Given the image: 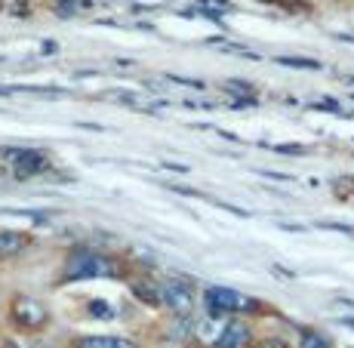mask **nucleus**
Returning <instances> with one entry per match:
<instances>
[{"mask_svg":"<svg viewBox=\"0 0 354 348\" xmlns=\"http://www.w3.org/2000/svg\"><path fill=\"white\" fill-rule=\"evenodd\" d=\"M25 244L28 241H25V235H19V231H0V256H16Z\"/></svg>","mask_w":354,"mask_h":348,"instance_id":"nucleus-7","label":"nucleus"},{"mask_svg":"<svg viewBox=\"0 0 354 348\" xmlns=\"http://www.w3.org/2000/svg\"><path fill=\"white\" fill-rule=\"evenodd\" d=\"M44 50H46V56H53V53H56V44H53V40H46Z\"/></svg>","mask_w":354,"mask_h":348,"instance_id":"nucleus-16","label":"nucleus"},{"mask_svg":"<svg viewBox=\"0 0 354 348\" xmlns=\"http://www.w3.org/2000/svg\"><path fill=\"white\" fill-rule=\"evenodd\" d=\"M114 275V265L111 259H105L96 250H74L65 262V277L68 281H84V277H111Z\"/></svg>","mask_w":354,"mask_h":348,"instance_id":"nucleus-2","label":"nucleus"},{"mask_svg":"<svg viewBox=\"0 0 354 348\" xmlns=\"http://www.w3.org/2000/svg\"><path fill=\"white\" fill-rule=\"evenodd\" d=\"M299 339H302V348H333L321 333L308 330V327H299Z\"/></svg>","mask_w":354,"mask_h":348,"instance_id":"nucleus-10","label":"nucleus"},{"mask_svg":"<svg viewBox=\"0 0 354 348\" xmlns=\"http://www.w3.org/2000/svg\"><path fill=\"white\" fill-rule=\"evenodd\" d=\"M74 345L77 348H99V336H80Z\"/></svg>","mask_w":354,"mask_h":348,"instance_id":"nucleus-14","label":"nucleus"},{"mask_svg":"<svg viewBox=\"0 0 354 348\" xmlns=\"http://www.w3.org/2000/svg\"><path fill=\"white\" fill-rule=\"evenodd\" d=\"M90 315H96V318H111V309H108L105 302H90Z\"/></svg>","mask_w":354,"mask_h":348,"instance_id":"nucleus-13","label":"nucleus"},{"mask_svg":"<svg viewBox=\"0 0 354 348\" xmlns=\"http://www.w3.org/2000/svg\"><path fill=\"white\" fill-rule=\"evenodd\" d=\"M250 342H253L250 324H243V320H231V324L222 327V333L216 336L213 348H250Z\"/></svg>","mask_w":354,"mask_h":348,"instance_id":"nucleus-6","label":"nucleus"},{"mask_svg":"<svg viewBox=\"0 0 354 348\" xmlns=\"http://www.w3.org/2000/svg\"><path fill=\"white\" fill-rule=\"evenodd\" d=\"M194 330H197V324H194V318H188V315H176V324H173V330H169V336L173 339H192L194 336Z\"/></svg>","mask_w":354,"mask_h":348,"instance_id":"nucleus-8","label":"nucleus"},{"mask_svg":"<svg viewBox=\"0 0 354 348\" xmlns=\"http://www.w3.org/2000/svg\"><path fill=\"white\" fill-rule=\"evenodd\" d=\"M281 65H292V68H321L317 62H311V59H290V56H283V59H277Z\"/></svg>","mask_w":354,"mask_h":348,"instance_id":"nucleus-12","label":"nucleus"},{"mask_svg":"<svg viewBox=\"0 0 354 348\" xmlns=\"http://www.w3.org/2000/svg\"><path fill=\"white\" fill-rule=\"evenodd\" d=\"M10 320L22 330H44L46 320H50V311H46L44 302L31 296H16L10 305Z\"/></svg>","mask_w":354,"mask_h":348,"instance_id":"nucleus-4","label":"nucleus"},{"mask_svg":"<svg viewBox=\"0 0 354 348\" xmlns=\"http://www.w3.org/2000/svg\"><path fill=\"white\" fill-rule=\"evenodd\" d=\"M225 90H231V93H247V95H253V86H250V84H225Z\"/></svg>","mask_w":354,"mask_h":348,"instance_id":"nucleus-15","label":"nucleus"},{"mask_svg":"<svg viewBox=\"0 0 354 348\" xmlns=\"http://www.w3.org/2000/svg\"><path fill=\"white\" fill-rule=\"evenodd\" d=\"M339 324H345V327H351V330H354V318H342Z\"/></svg>","mask_w":354,"mask_h":348,"instance_id":"nucleus-17","label":"nucleus"},{"mask_svg":"<svg viewBox=\"0 0 354 348\" xmlns=\"http://www.w3.org/2000/svg\"><path fill=\"white\" fill-rule=\"evenodd\" d=\"M6 154L12 158V176L22 182L50 170V158L44 152H37V148H22V152H6Z\"/></svg>","mask_w":354,"mask_h":348,"instance_id":"nucleus-5","label":"nucleus"},{"mask_svg":"<svg viewBox=\"0 0 354 348\" xmlns=\"http://www.w3.org/2000/svg\"><path fill=\"white\" fill-rule=\"evenodd\" d=\"M265 3H268V0H265Z\"/></svg>","mask_w":354,"mask_h":348,"instance_id":"nucleus-18","label":"nucleus"},{"mask_svg":"<svg viewBox=\"0 0 354 348\" xmlns=\"http://www.w3.org/2000/svg\"><path fill=\"white\" fill-rule=\"evenodd\" d=\"M133 296H139L145 305H160V290H154L151 284H133Z\"/></svg>","mask_w":354,"mask_h":348,"instance_id":"nucleus-9","label":"nucleus"},{"mask_svg":"<svg viewBox=\"0 0 354 348\" xmlns=\"http://www.w3.org/2000/svg\"><path fill=\"white\" fill-rule=\"evenodd\" d=\"M160 305H167L173 315H188L194 309V281L192 277L173 275L160 286Z\"/></svg>","mask_w":354,"mask_h":348,"instance_id":"nucleus-3","label":"nucleus"},{"mask_svg":"<svg viewBox=\"0 0 354 348\" xmlns=\"http://www.w3.org/2000/svg\"><path fill=\"white\" fill-rule=\"evenodd\" d=\"M99 348H136L124 336H99Z\"/></svg>","mask_w":354,"mask_h":348,"instance_id":"nucleus-11","label":"nucleus"},{"mask_svg":"<svg viewBox=\"0 0 354 348\" xmlns=\"http://www.w3.org/2000/svg\"><path fill=\"white\" fill-rule=\"evenodd\" d=\"M203 305H207L209 318H225V315H237V311H259L262 305L256 299L243 296L237 290H228V286H207L203 290Z\"/></svg>","mask_w":354,"mask_h":348,"instance_id":"nucleus-1","label":"nucleus"}]
</instances>
